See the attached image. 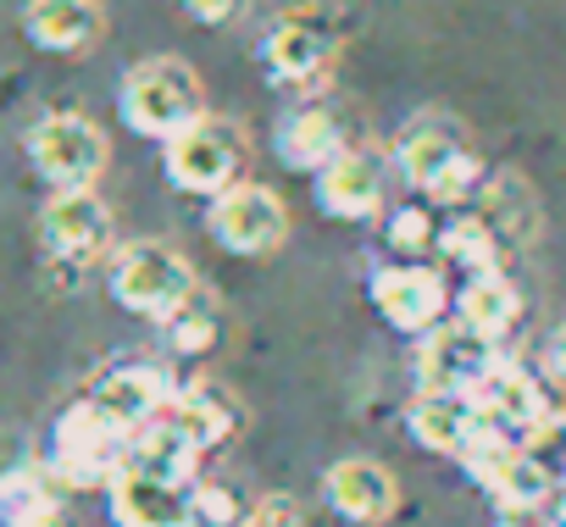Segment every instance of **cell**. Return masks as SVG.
<instances>
[{"label":"cell","instance_id":"obj_11","mask_svg":"<svg viewBox=\"0 0 566 527\" xmlns=\"http://www.w3.org/2000/svg\"><path fill=\"white\" fill-rule=\"evenodd\" d=\"M40 239H45L51 261L84 273L90 261L112 244V211H106V200L95 189H62L40 211Z\"/></svg>","mask_w":566,"mask_h":527},{"label":"cell","instance_id":"obj_13","mask_svg":"<svg viewBox=\"0 0 566 527\" xmlns=\"http://www.w3.org/2000/svg\"><path fill=\"white\" fill-rule=\"evenodd\" d=\"M472 405H478V417L489 422V428H500V433H511L516 444L555 411L549 405V394H544V383L527 372V367H516V361H505L500 356V367L478 383V394H472Z\"/></svg>","mask_w":566,"mask_h":527},{"label":"cell","instance_id":"obj_4","mask_svg":"<svg viewBox=\"0 0 566 527\" xmlns=\"http://www.w3.org/2000/svg\"><path fill=\"white\" fill-rule=\"evenodd\" d=\"M345 34H350L345 12L323 7V0H306V7H290V12L272 18V29L261 40V56H266L277 84H306L345 51Z\"/></svg>","mask_w":566,"mask_h":527},{"label":"cell","instance_id":"obj_21","mask_svg":"<svg viewBox=\"0 0 566 527\" xmlns=\"http://www.w3.org/2000/svg\"><path fill=\"white\" fill-rule=\"evenodd\" d=\"M406 428H411V439L422 450H439V455H455L461 461V450L472 444V433L483 428V417H478V405L467 394H417L411 411H406Z\"/></svg>","mask_w":566,"mask_h":527},{"label":"cell","instance_id":"obj_28","mask_svg":"<svg viewBox=\"0 0 566 527\" xmlns=\"http://www.w3.org/2000/svg\"><path fill=\"white\" fill-rule=\"evenodd\" d=\"M483 178H489V172H483V161L467 150L461 161H450V167H444V178L428 189V200H433V205H467V200H478Z\"/></svg>","mask_w":566,"mask_h":527},{"label":"cell","instance_id":"obj_19","mask_svg":"<svg viewBox=\"0 0 566 527\" xmlns=\"http://www.w3.org/2000/svg\"><path fill=\"white\" fill-rule=\"evenodd\" d=\"M472 217L494 233L500 250H522V244H533V233H538L533 189H527L516 172H494V178H483V189H478V211H472Z\"/></svg>","mask_w":566,"mask_h":527},{"label":"cell","instance_id":"obj_33","mask_svg":"<svg viewBox=\"0 0 566 527\" xmlns=\"http://www.w3.org/2000/svg\"><path fill=\"white\" fill-rule=\"evenodd\" d=\"M549 367H555V372L566 378V323H560V328L549 334Z\"/></svg>","mask_w":566,"mask_h":527},{"label":"cell","instance_id":"obj_3","mask_svg":"<svg viewBox=\"0 0 566 527\" xmlns=\"http://www.w3.org/2000/svg\"><path fill=\"white\" fill-rule=\"evenodd\" d=\"M244 161H250V139L233 117H217L206 112L195 128H184L172 145H167V178L172 189L184 194H228L233 183H244Z\"/></svg>","mask_w":566,"mask_h":527},{"label":"cell","instance_id":"obj_20","mask_svg":"<svg viewBox=\"0 0 566 527\" xmlns=\"http://www.w3.org/2000/svg\"><path fill=\"white\" fill-rule=\"evenodd\" d=\"M167 417H172V422L184 428V439L206 455V450H217V444H228V439L239 433L244 405H239L222 383H189V389H178V400H172Z\"/></svg>","mask_w":566,"mask_h":527},{"label":"cell","instance_id":"obj_29","mask_svg":"<svg viewBox=\"0 0 566 527\" xmlns=\"http://www.w3.org/2000/svg\"><path fill=\"white\" fill-rule=\"evenodd\" d=\"M195 516H200V527L206 521L211 527H239L244 521V505L233 499L228 483H195Z\"/></svg>","mask_w":566,"mask_h":527},{"label":"cell","instance_id":"obj_7","mask_svg":"<svg viewBox=\"0 0 566 527\" xmlns=\"http://www.w3.org/2000/svg\"><path fill=\"white\" fill-rule=\"evenodd\" d=\"M206 228L233 255H272L290 239V205H283L266 183H233L228 194L211 200Z\"/></svg>","mask_w":566,"mask_h":527},{"label":"cell","instance_id":"obj_6","mask_svg":"<svg viewBox=\"0 0 566 527\" xmlns=\"http://www.w3.org/2000/svg\"><path fill=\"white\" fill-rule=\"evenodd\" d=\"M106 134L84 117V112H51L29 128V161L34 172L62 194V189H95V178L106 172Z\"/></svg>","mask_w":566,"mask_h":527},{"label":"cell","instance_id":"obj_31","mask_svg":"<svg viewBox=\"0 0 566 527\" xmlns=\"http://www.w3.org/2000/svg\"><path fill=\"white\" fill-rule=\"evenodd\" d=\"M184 12L217 29V23H233V18L244 12V0H184Z\"/></svg>","mask_w":566,"mask_h":527},{"label":"cell","instance_id":"obj_17","mask_svg":"<svg viewBox=\"0 0 566 527\" xmlns=\"http://www.w3.org/2000/svg\"><path fill=\"white\" fill-rule=\"evenodd\" d=\"M350 150V128L334 106H301L277 123V156L301 167V172H323Z\"/></svg>","mask_w":566,"mask_h":527},{"label":"cell","instance_id":"obj_9","mask_svg":"<svg viewBox=\"0 0 566 527\" xmlns=\"http://www.w3.org/2000/svg\"><path fill=\"white\" fill-rule=\"evenodd\" d=\"M84 400H90L101 417H112V422L134 439L139 428H150L156 417H167V411H172L178 383H172V372H167V367H156V361H123V367L101 372V378H95V389H90Z\"/></svg>","mask_w":566,"mask_h":527},{"label":"cell","instance_id":"obj_15","mask_svg":"<svg viewBox=\"0 0 566 527\" xmlns=\"http://www.w3.org/2000/svg\"><path fill=\"white\" fill-rule=\"evenodd\" d=\"M467 156V134H461V123H450V117H439V112H422V117H411L406 128H400V139H395V167H400V178L411 183V189H433L439 178H444V167L450 161H461Z\"/></svg>","mask_w":566,"mask_h":527},{"label":"cell","instance_id":"obj_10","mask_svg":"<svg viewBox=\"0 0 566 527\" xmlns=\"http://www.w3.org/2000/svg\"><path fill=\"white\" fill-rule=\"evenodd\" d=\"M373 306L389 328L400 334H433L450 312V289L433 267H422V261H389V267L373 273Z\"/></svg>","mask_w":566,"mask_h":527},{"label":"cell","instance_id":"obj_2","mask_svg":"<svg viewBox=\"0 0 566 527\" xmlns=\"http://www.w3.org/2000/svg\"><path fill=\"white\" fill-rule=\"evenodd\" d=\"M112 301L117 306H128V312H139V317H156V323H167L195 289H200V278H195V267L172 250V244H161V239H139V244H123L117 255H112Z\"/></svg>","mask_w":566,"mask_h":527},{"label":"cell","instance_id":"obj_14","mask_svg":"<svg viewBox=\"0 0 566 527\" xmlns=\"http://www.w3.org/2000/svg\"><path fill=\"white\" fill-rule=\"evenodd\" d=\"M112 521L117 527H200L195 516V488L184 483H161L145 472H117L112 477Z\"/></svg>","mask_w":566,"mask_h":527},{"label":"cell","instance_id":"obj_8","mask_svg":"<svg viewBox=\"0 0 566 527\" xmlns=\"http://www.w3.org/2000/svg\"><path fill=\"white\" fill-rule=\"evenodd\" d=\"M500 367V345L478 339L461 323H439L417 339V383L422 394H478V383Z\"/></svg>","mask_w":566,"mask_h":527},{"label":"cell","instance_id":"obj_30","mask_svg":"<svg viewBox=\"0 0 566 527\" xmlns=\"http://www.w3.org/2000/svg\"><path fill=\"white\" fill-rule=\"evenodd\" d=\"M239 527H306V516H301V499H295V494H261V499L244 510Z\"/></svg>","mask_w":566,"mask_h":527},{"label":"cell","instance_id":"obj_24","mask_svg":"<svg viewBox=\"0 0 566 527\" xmlns=\"http://www.w3.org/2000/svg\"><path fill=\"white\" fill-rule=\"evenodd\" d=\"M439 250L455 261V267H461L467 278H478V273H494V267H500V244H494V233H489L472 211H461V217H450V222L439 228Z\"/></svg>","mask_w":566,"mask_h":527},{"label":"cell","instance_id":"obj_22","mask_svg":"<svg viewBox=\"0 0 566 527\" xmlns=\"http://www.w3.org/2000/svg\"><path fill=\"white\" fill-rule=\"evenodd\" d=\"M516 317H522V295H516V284H511L500 267L467 278L461 295H455V323L472 328V334L489 339V345H500V339L516 328Z\"/></svg>","mask_w":566,"mask_h":527},{"label":"cell","instance_id":"obj_16","mask_svg":"<svg viewBox=\"0 0 566 527\" xmlns=\"http://www.w3.org/2000/svg\"><path fill=\"white\" fill-rule=\"evenodd\" d=\"M323 488H328V505H334L345 521H361V527L389 521V516H395V505H400V483H395L378 461H361V455H356V461L328 466Z\"/></svg>","mask_w":566,"mask_h":527},{"label":"cell","instance_id":"obj_26","mask_svg":"<svg viewBox=\"0 0 566 527\" xmlns=\"http://www.w3.org/2000/svg\"><path fill=\"white\" fill-rule=\"evenodd\" d=\"M522 455L555 483V488H566V417L560 411H549L527 439H522Z\"/></svg>","mask_w":566,"mask_h":527},{"label":"cell","instance_id":"obj_23","mask_svg":"<svg viewBox=\"0 0 566 527\" xmlns=\"http://www.w3.org/2000/svg\"><path fill=\"white\" fill-rule=\"evenodd\" d=\"M195 461H200V450L184 439V428L172 422V417H156L150 428H139L134 439H128V472H145V477H161V483H184V488H195Z\"/></svg>","mask_w":566,"mask_h":527},{"label":"cell","instance_id":"obj_32","mask_svg":"<svg viewBox=\"0 0 566 527\" xmlns=\"http://www.w3.org/2000/svg\"><path fill=\"white\" fill-rule=\"evenodd\" d=\"M494 527H555V516L549 510H500Z\"/></svg>","mask_w":566,"mask_h":527},{"label":"cell","instance_id":"obj_1","mask_svg":"<svg viewBox=\"0 0 566 527\" xmlns=\"http://www.w3.org/2000/svg\"><path fill=\"white\" fill-rule=\"evenodd\" d=\"M123 123L145 139H161L172 145L184 128H195L206 117V89H200V73L184 62V56H150L139 62L128 78H123Z\"/></svg>","mask_w":566,"mask_h":527},{"label":"cell","instance_id":"obj_27","mask_svg":"<svg viewBox=\"0 0 566 527\" xmlns=\"http://www.w3.org/2000/svg\"><path fill=\"white\" fill-rule=\"evenodd\" d=\"M433 244H439V228H433V211L428 205H395L389 211V250L422 255Z\"/></svg>","mask_w":566,"mask_h":527},{"label":"cell","instance_id":"obj_12","mask_svg":"<svg viewBox=\"0 0 566 527\" xmlns=\"http://www.w3.org/2000/svg\"><path fill=\"white\" fill-rule=\"evenodd\" d=\"M384 194H389V156L367 150V145H350L334 167L317 172V205L339 222H367L384 211Z\"/></svg>","mask_w":566,"mask_h":527},{"label":"cell","instance_id":"obj_25","mask_svg":"<svg viewBox=\"0 0 566 527\" xmlns=\"http://www.w3.org/2000/svg\"><path fill=\"white\" fill-rule=\"evenodd\" d=\"M161 328H167V345H172L178 356H206V350L217 345V334H222V312H217V301H211L206 289H195Z\"/></svg>","mask_w":566,"mask_h":527},{"label":"cell","instance_id":"obj_5","mask_svg":"<svg viewBox=\"0 0 566 527\" xmlns=\"http://www.w3.org/2000/svg\"><path fill=\"white\" fill-rule=\"evenodd\" d=\"M123 461H128V433L112 417H101L90 400H78V405L62 411L56 450H51L56 483H67V488H101L106 483L112 488V477L123 472Z\"/></svg>","mask_w":566,"mask_h":527},{"label":"cell","instance_id":"obj_18","mask_svg":"<svg viewBox=\"0 0 566 527\" xmlns=\"http://www.w3.org/2000/svg\"><path fill=\"white\" fill-rule=\"evenodd\" d=\"M23 29L40 51L73 56V51H90L106 34V7L101 0H29Z\"/></svg>","mask_w":566,"mask_h":527}]
</instances>
